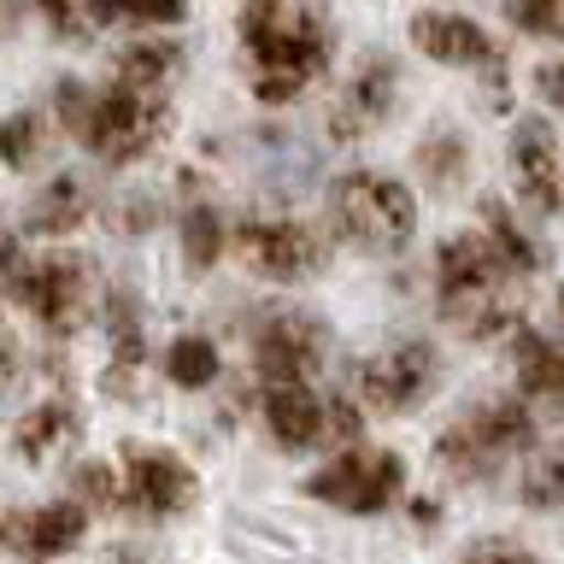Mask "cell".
Masks as SVG:
<instances>
[{"label":"cell","instance_id":"6da1fadb","mask_svg":"<svg viewBox=\"0 0 564 564\" xmlns=\"http://www.w3.org/2000/svg\"><path fill=\"white\" fill-rule=\"evenodd\" d=\"M236 35L247 53V83L264 106L300 100L335 59V24L317 0H241Z\"/></svg>","mask_w":564,"mask_h":564},{"label":"cell","instance_id":"7a4b0ae2","mask_svg":"<svg viewBox=\"0 0 564 564\" xmlns=\"http://www.w3.org/2000/svg\"><path fill=\"white\" fill-rule=\"evenodd\" d=\"M53 118L83 141L100 165H135L148 159L171 130V95H148V88H88L77 77L53 83Z\"/></svg>","mask_w":564,"mask_h":564},{"label":"cell","instance_id":"3957f363","mask_svg":"<svg viewBox=\"0 0 564 564\" xmlns=\"http://www.w3.org/2000/svg\"><path fill=\"white\" fill-rule=\"evenodd\" d=\"M324 218L329 229L341 236L347 247L359 253H405L417 236V200L400 176H382V171H347L329 183V200H324Z\"/></svg>","mask_w":564,"mask_h":564},{"label":"cell","instance_id":"277c9868","mask_svg":"<svg viewBox=\"0 0 564 564\" xmlns=\"http://www.w3.org/2000/svg\"><path fill=\"white\" fill-rule=\"evenodd\" d=\"M506 264L500 253L482 241V236H447L435 247V294H441V312L458 317L465 335H500L518 324V312L500 300L506 289Z\"/></svg>","mask_w":564,"mask_h":564},{"label":"cell","instance_id":"5b68a950","mask_svg":"<svg viewBox=\"0 0 564 564\" xmlns=\"http://www.w3.org/2000/svg\"><path fill=\"white\" fill-rule=\"evenodd\" d=\"M535 447V417L518 394L482 400L476 412H465L453 430H441L435 441V465L453 476V482H488L506 458H518Z\"/></svg>","mask_w":564,"mask_h":564},{"label":"cell","instance_id":"8992f818","mask_svg":"<svg viewBox=\"0 0 564 564\" xmlns=\"http://www.w3.org/2000/svg\"><path fill=\"white\" fill-rule=\"evenodd\" d=\"M7 294L47 335H77L88 324V312H95V259H83V253L18 259V271L7 276Z\"/></svg>","mask_w":564,"mask_h":564},{"label":"cell","instance_id":"52a82bcc","mask_svg":"<svg viewBox=\"0 0 564 564\" xmlns=\"http://www.w3.org/2000/svg\"><path fill=\"white\" fill-rule=\"evenodd\" d=\"M306 494L347 518H377L405 494V458L394 447H352L347 441L324 470L306 476Z\"/></svg>","mask_w":564,"mask_h":564},{"label":"cell","instance_id":"ba28073f","mask_svg":"<svg viewBox=\"0 0 564 564\" xmlns=\"http://www.w3.org/2000/svg\"><path fill=\"white\" fill-rule=\"evenodd\" d=\"M229 247L264 282H306L329 264V236L300 218H241L229 224Z\"/></svg>","mask_w":564,"mask_h":564},{"label":"cell","instance_id":"9c48e42d","mask_svg":"<svg viewBox=\"0 0 564 564\" xmlns=\"http://www.w3.org/2000/svg\"><path fill=\"white\" fill-rule=\"evenodd\" d=\"M435 382H441V352L430 341H394L377 359L352 365V400L365 412H382V417L417 412L435 394Z\"/></svg>","mask_w":564,"mask_h":564},{"label":"cell","instance_id":"30bf717a","mask_svg":"<svg viewBox=\"0 0 564 564\" xmlns=\"http://www.w3.org/2000/svg\"><path fill=\"white\" fill-rule=\"evenodd\" d=\"M123 511L135 518H176L200 500V482H194L188 458H176L171 447H148V441H123Z\"/></svg>","mask_w":564,"mask_h":564},{"label":"cell","instance_id":"8fae6325","mask_svg":"<svg viewBox=\"0 0 564 564\" xmlns=\"http://www.w3.org/2000/svg\"><path fill=\"white\" fill-rule=\"evenodd\" d=\"M329 352V329L312 312H264L253 329V370L264 382H306Z\"/></svg>","mask_w":564,"mask_h":564},{"label":"cell","instance_id":"7c38bea8","mask_svg":"<svg viewBox=\"0 0 564 564\" xmlns=\"http://www.w3.org/2000/svg\"><path fill=\"white\" fill-rule=\"evenodd\" d=\"M394 106H400V65L388 59V53H370V59L347 77V88L335 95L329 106V141H359L370 135L377 123L394 118Z\"/></svg>","mask_w":564,"mask_h":564},{"label":"cell","instance_id":"4fadbf2b","mask_svg":"<svg viewBox=\"0 0 564 564\" xmlns=\"http://www.w3.org/2000/svg\"><path fill=\"white\" fill-rule=\"evenodd\" d=\"M506 159H511V176H518V194L541 212V218L564 212V153L553 141V123L546 118H518L511 123Z\"/></svg>","mask_w":564,"mask_h":564},{"label":"cell","instance_id":"5bb4252c","mask_svg":"<svg viewBox=\"0 0 564 564\" xmlns=\"http://www.w3.org/2000/svg\"><path fill=\"white\" fill-rule=\"evenodd\" d=\"M88 535V506L83 500H53V506H18L0 511V546L18 558H59Z\"/></svg>","mask_w":564,"mask_h":564},{"label":"cell","instance_id":"9a60e30c","mask_svg":"<svg viewBox=\"0 0 564 564\" xmlns=\"http://www.w3.org/2000/svg\"><path fill=\"white\" fill-rule=\"evenodd\" d=\"M412 47L435 65H453V70H494L500 77V47L494 35L465 12H412Z\"/></svg>","mask_w":564,"mask_h":564},{"label":"cell","instance_id":"2e32d148","mask_svg":"<svg viewBox=\"0 0 564 564\" xmlns=\"http://www.w3.org/2000/svg\"><path fill=\"white\" fill-rule=\"evenodd\" d=\"M259 412L282 453H306V447H324L329 441V400L312 382H264Z\"/></svg>","mask_w":564,"mask_h":564},{"label":"cell","instance_id":"e0dca14e","mask_svg":"<svg viewBox=\"0 0 564 564\" xmlns=\"http://www.w3.org/2000/svg\"><path fill=\"white\" fill-rule=\"evenodd\" d=\"M77 435H83L77 405L70 400H42V405H30V412L18 417L12 453L24 458V465H47V458H59L65 447H77Z\"/></svg>","mask_w":564,"mask_h":564},{"label":"cell","instance_id":"ac0fdd59","mask_svg":"<svg viewBox=\"0 0 564 564\" xmlns=\"http://www.w3.org/2000/svg\"><path fill=\"white\" fill-rule=\"evenodd\" d=\"M511 365H518V382H523V394H535V400H564V347L558 341H546L541 329H529L523 317L511 324Z\"/></svg>","mask_w":564,"mask_h":564},{"label":"cell","instance_id":"d6986e66","mask_svg":"<svg viewBox=\"0 0 564 564\" xmlns=\"http://www.w3.org/2000/svg\"><path fill=\"white\" fill-rule=\"evenodd\" d=\"M88 212H95V194H88L83 176H53L24 206V229L30 236H70V229H83Z\"/></svg>","mask_w":564,"mask_h":564},{"label":"cell","instance_id":"ffe728a7","mask_svg":"<svg viewBox=\"0 0 564 564\" xmlns=\"http://www.w3.org/2000/svg\"><path fill=\"white\" fill-rule=\"evenodd\" d=\"M183 59H188L183 42H130V47H118V59H112V83L165 95V88L183 77Z\"/></svg>","mask_w":564,"mask_h":564},{"label":"cell","instance_id":"44dd1931","mask_svg":"<svg viewBox=\"0 0 564 564\" xmlns=\"http://www.w3.org/2000/svg\"><path fill=\"white\" fill-rule=\"evenodd\" d=\"M482 241L494 247V253H500V264H506L511 276H535L541 264H546V253L523 236L518 218H511L500 200H482Z\"/></svg>","mask_w":564,"mask_h":564},{"label":"cell","instance_id":"7402d4cb","mask_svg":"<svg viewBox=\"0 0 564 564\" xmlns=\"http://www.w3.org/2000/svg\"><path fill=\"white\" fill-rule=\"evenodd\" d=\"M224 377V352L212 335H176L165 347V382L171 388H212Z\"/></svg>","mask_w":564,"mask_h":564},{"label":"cell","instance_id":"603a6c76","mask_svg":"<svg viewBox=\"0 0 564 564\" xmlns=\"http://www.w3.org/2000/svg\"><path fill=\"white\" fill-rule=\"evenodd\" d=\"M95 30L106 24H135V30H171L188 18V0H88Z\"/></svg>","mask_w":564,"mask_h":564},{"label":"cell","instance_id":"cb8c5ba5","mask_svg":"<svg viewBox=\"0 0 564 564\" xmlns=\"http://www.w3.org/2000/svg\"><path fill=\"white\" fill-rule=\"evenodd\" d=\"M106 335H112V377H130L148 359V329H141V312L123 289L106 300Z\"/></svg>","mask_w":564,"mask_h":564},{"label":"cell","instance_id":"d4e9b609","mask_svg":"<svg viewBox=\"0 0 564 564\" xmlns=\"http://www.w3.org/2000/svg\"><path fill=\"white\" fill-rule=\"evenodd\" d=\"M224 247H229V218L218 206H194L183 218V259H188V271H212V264L224 259Z\"/></svg>","mask_w":564,"mask_h":564},{"label":"cell","instance_id":"484cf974","mask_svg":"<svg viewBox=\"0 0 564 564\" xmlns=\"http://www.w3.org/2000/svg\"><path fill=\"white\" fill-rule=\"evenodd\" d=\"M47 153V118L42 112H12L0 118V165L7 171H30Z\"/></svg>","mask_w":564,"mask_h":564},{"label":"cell","instance_id":"4316f807","mask_svg":"<svg viewBox=\"0 0 564 564\" xmlns=\"http://www.w3.org/2000/svg\"><path fill=\"white\" fill-rule=\"evenodd\" d=\"M417 171H423V183H430V188H458L470 176V148L453 130H441V135H430L417 148Z\"/></svg>","mask_w":564,"mask_h":564},{"label":"cell","instance_id":"83f0119b","mask_svg":"<svg viewBox=\"0 0 564 564\" xmlns=\"http://www.w3.org/2000/svg\"><path fill=\"white\" fill-rule=\"evenodd\" d=\"M70 500L112 511V506H123V476L112 465H100V458H83V465H70Z\"/></svg>","mask_w":564,"mask_h":564},{"label":"cell","instance_id":"f1b7e54d","mask_svg":"<svg viewBox=\"0 0 564 564\" xmlns=\"http://www.w3.org/2000/svg\"><path fill=\"white\" fill-rule=\"evenodd\" d=\"M518 500H523L529 511H553V506H564V453H546V458H535V465L523 470Z\"/></svg>","mask_w":564,"mask_h":564},{"label":"cell","instance_id":"f546056e","mask_svg":"<svg viewBox=\"0 0 564 564\" xmlns=\"http://www.w3.org/2000/svg\"><path fill=\"white\" fill-rule=\"evenodd\" d=\"M506 18L523 35H541V42H564V0H500Z\"/></svg>","mask_w":564,"mask_h":564},{"label":"cell","instance_id":"4dcf8cb0","mask_svg":"<svg viewBox=\"0 0 564 564\" xmlns=\"http://www.w3.org/2000/svg\"><path fill=\"white\" fill-rule=\"evenodd\" d=\"M35 12L47 18V30L59 35V42H83V35H95L88 0H35Z\"/></svg>","mask_w":564,"mask_h":564},{"label":"cell","instance_id":"1f68e13d","mask_svg":"<svg viewBox=\"0 0 564 564\" xmlns=\"http://www.w3.org/2000/svg\"><path fill=\"white\" fill-rule=\"evenodd\" d=\"M458 564H541V558L529 553L523 541H511V535H482V541L465 546V558H458Z\"/></svg>","mask_w":564,"mask_h":564},{"label":"cell","instance_id":"d6a6232c","mask_svg":"<svg viewBox=\"0 0 564 564\" xmlns=\"http://www.w3.org/2000/svg\"><path fill=\"white\" fill-rule=\"evenodd\" d=\"M535 95L553 106V112H564V59H546L535 65Z\"/></svg>","mask_w":564,"mask_h":564},{"label":"cell","instance_id":"836d02e7","mask_svg":"<svg viewBox=\"0 0 564 564\" xmlns=\"http://www.w3.org/2000/svg\"><path fill=\"white\" fill-rule=\"evenodd\" d=\"M18 259H24V253H18V236L0 224V289H7V276L18 271Z\"/></svg>","mask_w":564,"mask_h":564},{"label":"cell","instance_id":"e575fe53","mask_svg":"<svg viewBox=\"0 0 564 564\" xmlns=\"http://www.w3.org/2000/svg\"><path fill=\"white\" fill-rule=\"evenodd\" d=\"M412 523L417 529H435V500H412Z\"/></svg>","mask_w":564,"mask_h":564},{"label":"cell","instance_id":"d590c367","mask_svg":"<svg viewBox=\"0 0 564 564\" xmlns=\"http://www.w3.org/2000/svg\"><path fill=\"white\" fill-rule=\"evenodd\" d=\"M12 365V335H7V324H0V370Z\"/></svg>","mask_w":564,"mask_h":564},{"label":"cell","instance_id":"8d00e7d4","mask_svg":"<svg viewBox=\"0 0 564 564\" xmlns=\"http://www.w3.org/2000/svg\"><path fill=\"white\" fill-rule=\"evenodd\" d=\"M12 18H18V7H12V0H0V35L12 30Z\"/></svg>","mask_w":564,"mask_h":564},{"label":"cell","instance_id":"74e56055","mask_svg":"<svg viewBox=\"0 0 564 564\" xmlns=\"http://www.w3.org/2000/svg\"><path fill=\"white\" fill-rule=\"evenodd\" d=\"M558 335H564V289H558Z\"/></svg>","mask_w":564,"mask_h":564},{"label":"cell","instance_id":"f35d334b","mask_svg":"<svg viewBox=\"0 0 564 564\" xmlns=\"http://www.w3.org/2000/svg\"><path fill=\"white\" fill-rule=\"evenodd\" d=\"M558 412H564V400H558Z\"/></svg>","mask_w":564,"mask_h":564}]
</instances>
